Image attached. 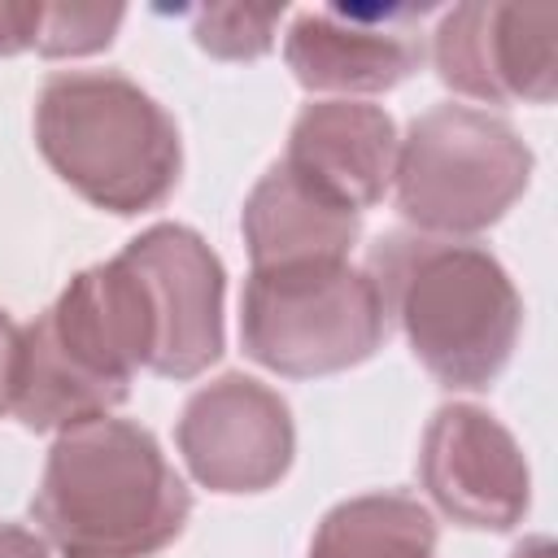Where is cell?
<instances>
[{"label":"cell","instance_id":"cell-8","mask_svg":"<svg viewBox=\"0 0 558 558\" xmlns=\"http://www.w3.org/2000/svg\"><path fill=\"white\" fill-rule=\"evenodd\" d=\"M449 92L480 105H549L558 92V9L458 4L432 35Z\"/></svg>","mask_w":558,"mask_h":558},{"label":"cell","instance_id":"cell-13","mask_svg":"<svg viewBox=\"0 0 558 558\" xmlns=\"http://www.w3.org/2000/svg\"><path fill=\"white\" fill-rule=\"evenodd\" d=\"M305 558H436V519L410 493H362L318 519Z\"/></svg>","mask_w":558,"mask_h":558},{"label":"cell","instance_id":"cell-7","mask_svg":"<svg viewBox=\"0 0 558 558\" xmlns=\"http://www.w3.org/2000/svg\"><path fill=\"white\" fill-rule=\"evenodd\" d=\"M174 440L192 480L222 497L275 488L296 453L288 401L240 371H227L187 397Z\"/></svg>","mask_w":558,"mask_h":558},{"label":"cell","instance_id":"cell-6","mask_svg":"<svg viewBox=\"0 0 558 558\" xmlns=\"http://www.w3.org/2000/svg\"><path fill=\"white\" fill-rule=\"evenodd\" d=\"M148 318V371L161 379L205 375L222 349V257L183 222H153L122 253Z\"/></svg>","mask_w":558,"mask_h":558},{"label":"cell","instance_id":"cell-11","mask_svg":"<svg viewBox=\"0 0 558 558\" xmlns=\"http://www.w3.org/2000/svg\"><path fill=\"white\" fill-rule=\"evenodd\" d=\"M401 131L388 109L366 100H314L288 131L283 161L353 214L392 192Z\"/></svg>","mask_w":558,"mask_h":558},{"label":"cell","instance_id":"cell-4","mask_svg":"<svg viewBox=\"0 0 558 558\" xmlns=\"http://www.w3.org/2000/svg\"><path fill=\"white\" fill-rule=\"evenodd\" d=\"M527 183L532 148L488 109L436 105L418 113L397 144L392 201L423 235H480L514 209Z\"/></svg>","mask_w":558,"mask_h":558},{"label":"cell","instance_id":"cell-18","mask_svg":"<svg viewBox=\"0 0 558 558\" xmlns=\"http://www.w3.org/2000/svg\"><path fill=\"white\" fill-rule=\"evenodd\" d=\"M13 353H17V323L0 310V414H9V392H13Z\"/></svg>","mask_w":558,"mask_h":558},{"label":"cell","instance_id":"cell-3","mask_svg":"<svg viewBox=\"0 0 558 558\" xmlns=\"http://www.w3.org/2000/svg\"><path fill=\"white\" fill-rule=\"evenodd\" d=\"M35 144L87 205L131 218L157 209L183 170L174 118L118 70H65L35 96Z\"/></svg>","mask_w":558,"mask_h":558},{"label":"cell","instance_id":"cell-12","mask_svg":"<svg viewBox=\"0 0 558 558\" xmlns=\"http://www.w3.org/2000/svg\"><path fill=\"white\" fill-rule=\"evenodd\" d=\"M240 231L253 270L292 262H344L362 235V214L318 192L288 161H275L253 183L240 214Z\"/></svg>","mask_w":558,"mask_h":558},{"label":"cell","instance_id":"cell-10","mask_svg":"<svg viewBox=\"0 0 558 558\" xmlns=\"http://www.w3.org/2000/svg\"><path fill=\"white\" fill-rule=\"evenodd\" d=\"M427 9H305L283 35V61L305 92L327 100L371 96L405 83L423 61L418 17Z\"/></svg>","mask_w":558,"mask_h":558},{"label":"cell","instance_id":"cell-17","mask_svg":"<svg viewBox=\"0 0 558 558\" xmlns=\"http://www.w3.org/2000/svg\"><path fill=\"white\" fill-rule=\"evenodd\" d=\"M0 558H52L48 541L22 523H0Z\"/></svg>","mask_w":558,"mask_h":558},{"label":"cell","instance_id":"cell-16","mask_svg":"<svg viewBox=\"0 0 558 558\" xmlns=\"http://www.w3.org/2000/svg\"><path fill=\"white\" fill-rule=\"evenodd\" d=\"M39 17H44V4H9V0H0V57H17V52L35 48Z\"/></svg>","mask_w":558,"mask_h":558},{"label":"cell","instance_id":"cell-14","mask_svg":"<svg viewBox=\"0 0 558 558\" xmlns=\"http://www.w3.org/2000/svg\"><path fill=\"white\" fill-rule=\"evenodd\" d=\"M283 4L253 9V4H201L192 13V39L218 61H257L275 48Z\"/></svg>","mask_w":558,"mask_h":558},{"label":"cell","instance_id":"cell-19","mask_svg":"<svg viewBox=\"0 0 558 558\" xmlns=\"http://www.w3.org/2000/svg\"><path fill=\"white\" fill-rule=\"evenodd\" d=\"M510 558H558V549H554V541L549 536H527L523 545H514V554Z\"/></svg>","mask_w":558,"mask_h":558},{"label":"cell","instance_id":"cell-2","mask_svg":"<svg viewBox=\"0 0 558 558\" xmlns=\"http://www.w3.org/2000/svg\"><path fill=\"white\" fill-rule=\"evenodd\" d=\"M366 275L432 379L445 388H488L523 327V301L506 266L466 240L388 231L366 253Z\"/></svg>","mask_w":558,"mask_h":558},{"label":"cell","instance_id":"cell-5","mask_svg":"<svg viewBox=\"0 0 558 558\" xmlns=\"http://www.w3.org/2000/svg\"><path fill=\"white\" fill-rule=\"evenodd\" d=\"M384 336V301L371 275L349 257L262 266L244 279L240 344L257 366L283 379H318L362 366Z\"/></svg>","mask_w":558,"mask_h":558},{"label":"cell","instance_id":"cell-9","mask_svg":"<svg viewBox=\"0 0 558 558\" xmlns=\"http://www.w3.org/2000/svg\"><path fill=\"white\" fill-rule=\"evenodd\" d=\"M418 484L445 519L475 532H510L532 506V471L519 440L471 401H449L432 414L418 445Z\"/></svg>","mask_w":558,"mask_h":558},{"label":"cell","instance_id":"cell-15","mask_svg":"<svg viewBox=\"0 0 558 558\" xmlns=\"http://www.w3.org/2000/svg\"><path fill=\"white\" fill-rule=\"evenodd\" d=\"M126 9L122 4H44L35 52L39 57H92L113 44Z\"/></svg>","mask_w":558,"mask_h":558},{"label":"cell","instance_id":"cell-1","mask_svg":"<svg viewBox=\"0 0 558 558\" xmlns=\"http://www.w3.org/2000/svg\"><path fill=\"white\" fill-rule=\"evenodd\" d=\"M31 514L61 558H157L183 536L192 493L148 427L105 414L57 432Z\"/></svg>","mask_w":558,"mask_h":558}]
</instances>
